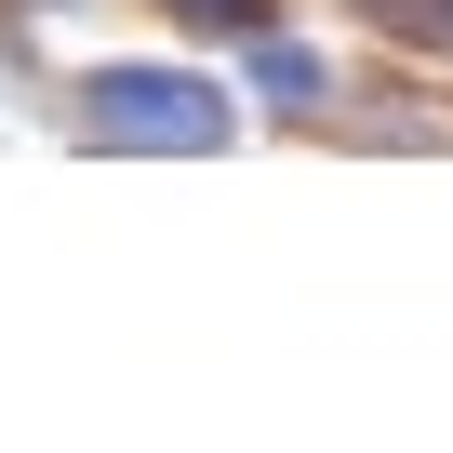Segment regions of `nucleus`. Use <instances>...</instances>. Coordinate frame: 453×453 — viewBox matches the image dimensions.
<instances>
[{
	"label": "nucleus",
	"instance_id": "f257e3e1",
	"mask_svg": "<svg viewBox=\"0 0 453 453\" xmlns=\"http://www.w3.org/2000/svg\"><path fill=\"white\" fill-rule=\"evenodd\" d=\"M94 134H120V147H226V107L200 81H173V67H107L94 81Z\"/></svg>",
	"mask_w": 453,
	"mask_h": 453
}]
</instances>
